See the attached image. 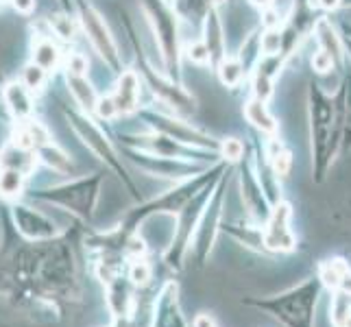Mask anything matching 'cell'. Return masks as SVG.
Segmentation results:
<instances>
[{
    "label": "cell",
    "mask_w": 351,
    "mask_h": 327,
    "mask_svg": "<svg viewBox=\"0 0 351 327\" xmlns=\"http://www.w3.org/2000/svg\"><path fill=\"white\" fill-rule=\"evenodd\" d=\"M308 120H310V147H312V177L323 184L334 160L341 155L343 116L341 101L325 94L319 83L308 90Z\"/></svg>",
    "instance_id": "1"
},
{
    "label": "cell",
    "mask_w": 351,
    "mask_h": 327,
    "mask_svg": "<svg viewBox=\"0 0 351 327\" xmlns=\"http://www.w3.org/2000/svg\"><path fill=\"white\" fill-rule=\"evenodd\" d=\"M323 284L317 275L306 280L295 288L286 290L282 295L269 299H253L249 301L264 312H269L273 319L280 321L284 327H314L317 321V306L323 295Z\"/></svg>",
    "instance_id": "2"
},
{
    "label": "cell",
    "mask_w": 351,
    "mask_h": 327,
    "mask_svg": "<svg viewBox=\"0 0 351 327\" xmlns=\"http://www.w3.org/2000/svg\"><path fill=\"white\" fill-rule=\"evenodd\" d=\"M142 9L155 31L157 42H160L166 68L173 72L179 70V31L171 7L166 5V0H142Z\"/></svg>",
    "instance_id": "3"
},
{
    "label": "cell",
    "mask_w": 351,
    "mask_h": 327,
    "mask_svg": "<svg viewBox=\"0 0 351 327\" xmlns=\"http://www.w3.org/2000/svg\"><path fill=\"white\" fill-rule=\"evenodd\" d=\"M79 20H81L83 31H86V35H88V40L94 46V51L101 55V59L107 66L118 70L120 68L118 46H116L114 35H112L110 27H107V22L103 20V16L94 7L81 3L79 5Z\"/></svg>",
    "instance_id": "4"
},
{
    "label": "cell",
    "mask_w": 351,
    "mask_h": 327,
    "mask_svg": "<svg viewBox=\"0 0 351 327\" xmlns=\"http://www.w3.org/2000/svg\"><path fill=\"white\" fill-rule=\"evenodd\" d=\"M293 208L286 201H277L271 205V212L266 216V227L262 234L264 249L275 253H293L297 249V236L290 229Z\"/></svg>",
    "instance_id": "5"
},
{
    "label": "cell",
    "mask_w": 351,
    "mask_h": 327,
    "mask_svg": "<svg viewBox=\"0 0 351 327\" xmlns=\"http://www.w3.org/2000/svg\"><path fill=\"white\" fill-rule=\"evenodd\" d=\"M153 125L160 127L168 138H175L179 142H186V144H195V147H203V149H219L208 133H203L197 127H190L181 120H173V118H164V116H155L153 118Z\"/></svg>",
    "instance_id": "6"
},
{
    "label": "cell",
    "mask_w": 351,
    "mask_h": 327,
    "mask_svg": "<svg viewBox=\"0 0 351 327\" xmlns=\"http://www.w3.org/2000/svg\"><path fill=\"white\" fill-rule=\"evenodd\" d=\"M147 81L153 88V92L171 107L179 109V112H195V96L188 94L184 88L177 86V83L168 81L164 77H157L153 70H147Z\"/></svg>",
    "instance_id": "7"
},
{
    "label": "cell",
    "mask_w": 351,
    "mask_h": 327,
    "mask_svg": "<svg viewBox=\"0 0 351 327\" xmlns=\"http://www.w3.org/2000/svg\"><path fill=\"white\" fill-rule=\"evenodd\" d=\"M317 277L321 280L323 288L332 293H345L351 297V266L343 258H332L319 264Z\"/></svg>",
    "instance_id": "8"
},
{
    "label": "cell",
    "mask_w": 351,
    "mask_h": 327,
    "mask_svg": "<svg viewBox=\"0 0 351 327\" xmlns=\"http://www.w3.org/2000/svg\"><path fill=\"white\" fill-rule=\"evenodd\" d=\"M203 44L210 53V64L219 66V62L225 55V35H223V22L219 16V9L210 7L205 14V24H203Z\"/></svg>",
    "instance_id": "9"
},
{
    "label": "cell",
    "mask_w": 351,
    "mask_h": 327,
    "mask_svg": "<svg viewBox=\"0 0 351 327\" xmlns=\"http://www.w3.org/2000/svg\"><path fill=\"white\" fill-rule=\"evenodd\" d=\"M118 114H131L140 101V77L133 70H125L116 81V90L112 94Z\"/></svg>",
    "instance_id": "10"
},
{
    "label": "cell",
    "mask_w": 351,
    "mask_h": 327,
    "mask_svg": "<svg viewBox=\"0 0 351 327\" xmlns=\"http://www.w3.org/2000/svg\"><path fill=\"white\" fill-rule=\"evenodd\" d=\"M314 35H317L319 51H323L325 55H330L334 66H341L343 57H345V44H343L341 35L336 33L332 20L330 18H319L317 22H314Z\"/></svg>",
    "instance_id": "11"
},
{
    "label": "cell",
    "mask_w": 351,
    "mask_h": 327,
    "mask_svg": "<svg viewBox=\"0 0 351 327\" xmlns=\"http://www.w3.org/2000/svg\"><path fill=\"white\" fill-rule=\"evenodd\" d=\"M3 99H5V105L11 112V116L18 118V120H29L31 114H33V99H31V92L22 86V83L14 81L9 83L3 92Z\"/></svg>",
    "instance_id": "12"
},
{
    "label": "cell",
    "mask_w": 351,
    "mask_h": 327,
    "mask_svg": "<svg viewBox=\"0 0 351 327\" xmlns=\"http://www.w3.org/2000/svg\"><path fill=\"white\" fill-rule=\"evenodd\" d=\"M245 116H247L251 127H256L260 133H264V136L275 138L277 123H275L273 114L269 112V107H266V101H260V99L253 96L251 101L245 103Z\"/></svg>",
    "instance_id": "13"
},
{
    "label": "cell",
    "mask_w": 351,
    "mask_h": 327,
    "mask_svg": "<svg viewBox=\"0 0 351 327\" xmlns=\"http://www.w3.org/2000/svg\"><path fill=\"white\" fill-rule=\"evenodd\" d=\"M338 101H341V116H343V133H341V153H343L347 149L351 151V75L343 79Z\"/></svg>",
    "instance_id": "14"
},
{
    "label": "cell",
    "mask_w": 351,
    "mask_h": 327,
    "mask_svg": "<svg viewBox=\"0 0 351 327\" xmlns=\"http://www.w3.org/2000/svg\"><path fill=\"white\" fill-rule=\"evenodd\" d=\"M68 88L75 96V101L81 105V109H86V112H94L96 109V103H99V96H96V90L92 88V83L86 79V77H72L68 75Z\"/></svg>",
    "instance_id": "15"
},
{
    "label": "cell",
    "mask_w": 351,
    "mask_h": 327,
    "mask_svg": "<svg viewBox=\"0 0 351 327\" xmlns=\"http://www.w3.org/2000/svg\"><path fill=\"white\" fill-rule=\"evenodd\" d=\"M216 70H219V79L225 88H238L247 75V70L238 57H223Z\"/></svg>",
    "instance_id": "16"
},
{
    "label": "cell",
    "mask_w": 351,
    "mask_h": 327,
    "mask_svg": "<svg viewBox=\"0 0 351 327\" xmlns=\"http://www.w3.org/2000/svg\"><path fill=\"white\" fill-rule=\"evenodd\" d=\"M33 64H38L44 70H55L59 64V48L53 44V40L42 38L33 46Z\"/></svg>",
    "instance_id": "17"
},
{
    "label": "cell",
    "mask_w": 351,
    "mask_h": 327,
    "mask_svg": "<svg viewBox=\"0 0 351 327\" xmlns=\"http://www.w3.org/2000/svg\"><path fill=\"white\" fill-rule=\"evenodd\" d=\"M24 188V173L16 171V168H3L0 171V195L14 199L18 197Z\"/></svg>",
    "instance_id": "18"
},
{
    "label": "cell",
    "mask_w": 351,
    "mask_h": 327,
    "mask_svg": "<svg viewBox=\"0 0 351 327\" xmlns=\"http://www.w3.org/2000/svg\"><path fill=\"white\" fill-rule=\"evenodd\" d=\"M332 304H330V321L334 327H343L349 312H351V297L345 293H332Z\"/></svg>",
    "instance_id": "19"
},
{
    "label": "cell",
    "mask_w": 351,
    "mask_h": 327,
    "mask_svg": "<svg viewBox=\"0 0 351 327\" xmlns=\"http://www.w3.org/2000/svg\"><path fill=\"white\" fill-rule=\"evenodd\" d=\"M22 86L27 88L29 92H40L46 83V70L40 68L38 64H29L27 68L22 70Z\"/></svg>",
    "instance_id": "20"
},
{
    "label": "cell",
    "mask_w": 351,
    "mask_h": 327,
    "mask_svg": "<svg viewBox=\"0 0 351 327\" xmlns=\"http://www.w3.org/2000/svg\"><path fill=\"white\" fill-rule=\"evenodd\" d=\"M262 55H282V31L280 29H266L260 38Z\"/></svg>",
    "instance_id": "21"
},
{
    "label": "cell",
    "mask_w": 351,
    "mask_h": 327,
    "mask_svg": "<svg viewBox=\"0 0 351 327\" xmlns=\"http://www.w3.org/2000/svg\"><path fill=\"white\" fill-rule=\"evenodd\" d=\"M40 155H42V160L46 164H51L53 168H57V171H66V168L70 166V160L66 157V153H62L57 147H53V144H46V147H42Z\"/></svg>",
    "instance_id": "22"
},
{
    "label": "cell",
    "mask_w": 351,
    "mask_h": 327,
    "mask_svg": "<svg viewBox=\"0 0 351 327\" xmlns=\"http://www.w3.org/2000/svg\"><path fill=\"white\" fill-rule=\"evenodd\" d=\"M219 149L227 162H238L240 157L245 155V144H242L238 138H225Z\"/></svg>",
    "instance_id": "23"
},
{
    "label": "cell",
    "mask_w": 351,
    "mask_h": 327,
    "mask_svg": "<svg viewBox=\"0 0 351 327\" xmlns=\"http://www.w3.org/2000/svg\"><path fill=\"white\" fill-rule=\"evenodd\" d=\"M51 29L64 40H72L75 38V22H72L68 16H51Z\"/></svg>",
    "instance_id": "24"
},
{
    "label": "cell",
    "mask_w": 351,
    "mask_h": 327,
    "mask_svg": "<svg viewBox=\"0 0 351 327\" xmlns=\"http://www.w3.org/2000/svg\"><path fill=\"white\" fill-rule=\"evenodd\" d=\"M88 68H90L88 59L83 57L81 53H72V55L68 57V64H66L68 75H72V77H86Z\"/></svg>",
    "instance_id": "25"
},
{
    "label": "cell",
    "mask_w": 351,
    "mask_h": 327,
    "mask_svg": "<svg viewBox=\"0 0 351 327\" xmlns=\"http://www.w3.org/2000/svg\"><path fill=\"white\" fill-rule=\"evenodd\" d=\"M96 114H99L103 120H114L118 116V109L114 105V99L112 96H105V99H99V103H96Z\"/></svg>",
    "instance_id": "26"
},
{
    "label": "cell",
    "mask_w": 351,
    "mask_h": 327,
    "mask_svg": "<svg viewBox=\"0 0 351 327\" xmlns=\"http://www.w3.org/2000/svg\"><path fill=\"white\" fill-rule=\"evenodd\" d=\"M188 57H190L195 64H199V66L210 64V53H208V48H205V44H203V42L190 44V46H188Z\"/></svg>",
    "instance_id": "27"
},
{
    "label": "cell",
    "mask_w": 351,
    "mask_h": 327,
    "mask_svg": "<svg viewBox=\"0 0 351 327\" xmlns=\"http://www.w3.org/2000/svg\"><path fill=\"white\" fill-rule=\"evenodd\" d=\"M131 280L136 284H147L151 280V266L147 262H136L131 266Z\"/></svg>",
    "instance_id": "28"
},
{
    "label": "cell",
    "mask_w": 351,
    "mask_h": 327,
    "mask_svg": "<svg viewBox=\"0 0 351 327\" xmlns=\"http://www.w3.org/2000/svg\"><path fill=\"white\" fill-rule=\"evenodd\" d=\"M312 68L317 70V72H321V75H325V72L334 70L336 66H334L330 55H325L323 51H319V53H314V57H312Z\"/></svg>",
    "instance_id": "29"
},
{
    "label": "cell",
    "mask_w": 351,
    "mask_h": 327,
    "mask_svg": "<svg viewBox=\"0 0 351 327\" xmlns=\"http://www.w3.org/2000/svg\"><path fill=\"white\" fill-rule=\"evenodd\" d=\"M11 7H14L18 14L29 16L31 11L35 9V0H11Z\"/></svg>",
    "instance_id": "30"
},
{
    "label": "cell",
    "mask_w": 351,
    "mask_h": 327,
    "mask_svg": "<svg viewBox=\"0 0 351 327\" xmlns=\"http://www.w3.org/2000/svg\"><path fill=\"white\" fill-rule=\"evenodd\" d=\"M195 327H216V323L210 314H199V317L195 319Z\"/></svg>",
    "instance_id": "31"
},
{
    "label": "cell",
    "mask_w": 351,
    "mask_h": 327,
    "mask_svg": "<svg viewBox=\"0 0 351 327\" xmlns=\"http://www.w3.org/2000/svg\"><path fill=\"white\" fill-rule=\"evenodd\" d=\"M319 3V7H323V9H328V11H334V9H338L341 7V3L343 0H317Z\"/></svg>",
    "instance_id": "32"
},
{
    "label": "cell",
    "mask_w": 351,
    "mask_h": 327,
    "mask_svg": "<svg viewBox=\"0 0 351 327\" xmlns=\"http://www.w3.org/2000/svg\"><path fill=\"white\" fill-rule=\"evenodd\" d=\"M251 3H253V5H258V7H262V9H269V7L275 3V0H251Z\"/></svg>",
    "instance_id": "33"
},
{
    "label": "cell",
    "mask_w": 351,
    "mask_h": 327,
    "mask_svg": "<svg viewBox=\"0 0 351 327\" xmlns=\"http://www.w3.org/2000/svg\"><path fill=\"white\" fill-rule=\"evenodd\" d=\"M343 44H345V51H347V53H349V57H351V40H347V42L343 40Z\"/></svg>",
    "instance_id": "34"
},
{
    "label": "cell",
    "mask_w": 351,
    "mask_h": 327,
    "mask_svg": "<svg viewBox=\"0 0 351 327\" xmlns=\"http://www.w3.org/2000/svg\"><path fill=\"white\" fill-rule=\"evenodd\" d=\"M345 35H347V40H351V24H345Z\"/></svg>",
    "instance_id": "35"
},
{
    "label": "cell",
    "mask_w": 351,
    "mask_h": 327,
    "mask_svg": "<svg viewBox=\"0 0 351 327\" xmlns=\"http://www.w3.org/2000/svg\"><path fill=\"white\" fill-rule=\"evenodd\" d=\"M343 327H351V312H349V317H347V321H345V325Z\"/></svg>",
    "instance_id": "36"
},
{
    "label": "cell",
    "mask_w": 351,
    "mask_h": 327,
    "mask_svg": "<svg viewBox=\"0 0 351 327\" xmlns=\"http://www.w3.org/2000/svg\"><path fill=\"white\" fill-rule=\"evenodd\" d=\"M341 7H351V0H343Z\"/></svg>",
    "instance_id": "37"
},
{
    "label": "cell",
    "mask_w": 351,
    "mask_h": 327,
    "mask_svg": "<svg viewBox=\"0 0 351 327\" xmlns=\"http://www.w3.org/2000/svg\"><path fill=\"white\" fill-rule=\"evenodd\" d=\"M0 3H3V0H0Z\"/></svg>",
    "instance_id": "38"
}]
</instances>
